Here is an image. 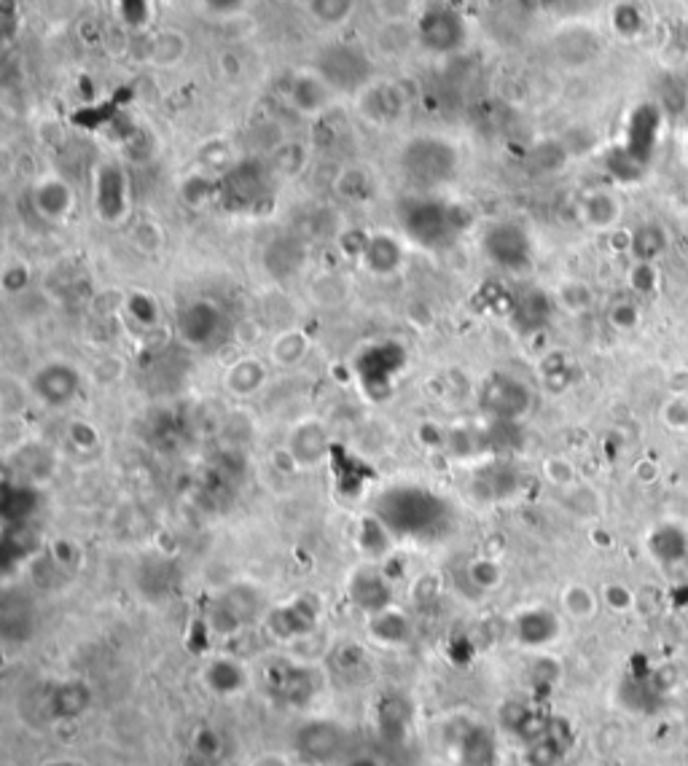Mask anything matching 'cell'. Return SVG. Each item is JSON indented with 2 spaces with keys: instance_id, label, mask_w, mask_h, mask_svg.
<instances>
[{
  "instance_id": "obj_9",
  "label": "cell",
  "mask_w": 688,
  "mask_h": 766,
  "mask_svg": "<svg viewBox=\"0 0 688 766\" xmlns=\"http://www.w3.org/2000/svg\"><path fill=\"white\" fill-rule=\"evenodd\" d=\"M406 363H409V353L404 350V345H398V342H377V345L366 347L358 355L355 374H358L363 390L369 396L382 398L385 393L396 388Z\"/></svg>"
},
{
  "instance_id": "obj_26",
  "label": "cell",
  "mask_w": 688,
  "mask_h": 766,
  "mask_svg": "<svg viewBox=\"0 0 688 766\" xmlns=\"http://www.w3.org/2000/svg\"><path fill=\"white\" fill-rule=\"evenodd\" d=\"M334 95V89L328 87L315 70H310V73H299V76L293 78L291 89H288V103L301 116H320V113L328 111Z\"/></svg>"
},
{
  "instance_id": "obj_20",
  "label": "cell",
  "mask_w": 688,
  "mask_h": 766,
  "mask_svg": "<svg viewBox=\"0 0 688 766\" xmlns=\"http://www.w3.org/2000/svg\"><path fill=\"white\" fill-rule=\"evenodd\" d=\"M358 261H361V267L366 269L369 275L379 277V280L398 275L406 264L404 242L387 232L369 234Z\"/></svg>"
},
{
  "instance_id": "obj_3",
  "label": "cell",
  "mask_w": 688,
  "mask_h": 766,
  "mask_svg": "<svg viewBox=\"0 0 688 766\" xmlns=\"http://www.w3.org/2000/svg\"><path fill=\"white\" fill-rule=\"evenodd\" d=\"M401 173L414 191H439L455 181L460 156L439 135H417L401 148Z\"/></svg>"
},
{
  "instance_id": "obj_38",
  "label": "cell",
  "mask_w": 688,
  "mask_h": 766,
  "mask_svg": "<svg viewBox=\"0 0 688 766\" xmlns=\"http://www.w3.org/2000/svg\"><path fill=\"white\" fill-rule=\"evenodd\" d=\"M183 54H186V38L175 30H167V33L154 38L148 62L159 65V68H170V65H178L183 60Z\"/></svg>"
},
{
  "instance_id": "obj_28",
  "label": "cell",
  "mask_w": 688,
  "mask_h": 766,
  "mask_svg": "<svg viewBox=\"0 0 688 766\" xmlns=\"http://www.w3.org/2000/svg\"><path fill=\"white\" fill-rule=\"evenodd\" d=\"M366 627H369L371 640L379 643V646L401 648L412 640V621L396 605H390V608L379 613H371Z\"/></svg>"
},
{
  "instance_id": "obj_49",
  "label": "cell",
  "mask_w": 688,
  "mask_h": 766,
  "mask_svg": "<svg viewBox=\"0 0 688 766\" xmlns=\"http://www.w3.org/2000/svg\"><path fill=\"white\" fill-rule=\"evenodd\" d=\"M68 441L76 449H95L100 444V433L89 420H70L68 425Z\"/></svg>"
},
{
  "instance_id": "obj_36",
  "label": "cell",
  "mask_w": 688,
  "mask_h": 766,
  "mask_svg": "<svg viewBox=\"0 0 688 766\" xmlns=\"http://www.w3.org/2000/svg\"><path fill=\"white\" fill-rule=\"evenodd\" d=\"M551 310L549 296L541 291H530L525 296H514V307H511V318L516 326H522L525 331H533L546 320Z\"/></svg>"
},
{
  "instance_id": "obj_16",
  "label": "cell",
  "mask_w": 688,
  "mask_h": 766,
  "mask_svg": "<svg viewBox=\"0 0 688 766\" xmlns=\"http://www.w3.org/2000/svg\"><path fill=\"white\" fill-rule=\"evenodd\" d=\"M511 635L522 648L530 651H541V648L554 646L562 635V619L551 608L543 605H533V608H522L511 619Z\"/></svg>"
},
{
  "instance_id": "obj_25",
  "label": "cell",
  "mask_w": 688,
  "mask_h": 766,
  "mask_svg": "<svg viewBox=\"0 0 688 766\" xmlns=\"http://www.w3.org/2000/svg\"><path fill=\"white\" fill-rule=\"evenodd\" d=\"M406 95L396 84H369L358 95V108H361L363 119L374 121V124H393L404 116Z\"/></svg>"
},
{
  "instance_id": "obj_35",
  "label": "cell",
  "mask_w": 688,
  "mask_h": 766,
  "mask_svg": "<svg viewBox=\"0 0 688 766\" xmlns=\"http://www.w3.org/2000/svg\"><path fill=\"white\" fill-rule=\"evenodd\" d=\"M670 245V237L664 232V226L659 224H643L637 226L632 237H629V250L635 261H645V264H654L664 250Z\"/></svg>"
},
{
  "instance_id": "obj_1",
  "label": "cell",
  "mask_w": 688,
  "mask_h": 766,
  "mask_svg": "<svg viewBox=\"0 0 688 766\" xmlns=\"http://www.w3.org/2000/svg\"><path fill=\"white\" fill-rule=\"evenodd\" d=\"M393 538H409L417 543H433L449 533L455 522V508L444 495L422 484H396L387 487L374 506Z\"/></svg>"
},
{
  "instance_id": "obj_57",
  "label": "cell",
  "mask_w": 688,
  "mask_h": 766,
  "mask_svg": "<svg viewBox=\"0 0 688 766\" xmlns=\"http://www.w3.org/2000/svg\"><path fill=\"white\" fill-rule=\"evenodd\" d=\"M344 766H382V764H379V758L374 756H361V758H353V761H347Z\"/></svg>"
},
{
  "instance_id": "obj_59",
  "label": "cell",
  "mask_w": 688,
  "mask_h": 766,
  "mask_svg": "<svg viewBox=\"0 0 688 766\" xmlns=\"http://www.w3.org/2000/svg\"><path fill=\"white\" fill-rule=\"evenodd\" d=\"M683 680L688 683V662H686V667H683Z\"/></svg>"
},
{
  "instance_id": "obj_41",
  "label": "cell",
  "mask_w": 688,
  "mask_h": 766,
  "mask_svg": "<svg viewBox=\"0 0 688 766\" xmlns=\"http://www.w3.org/2000/svg\"><path fill=\"white\" fill-rule=\"evenodd\" d=\"M127 315L132 318V323L140 328H154L159 320H162V310L151 293L146 291H132L127 296Z\"/></svg>"
},
{
  "instance_id": "obj_31",
  "label": "cell",
  "mask_w": 688,
  "mask_h": 766,
  "mask_svg": "<svg viewBox=\"0 0 688 766\" xmlns=\"http://www.w3.org/2000/svg\"><path fill=\"white\" fill-rule=\"evenodd\" d=\"M578 213L584 218V224L592 229H613L621 218V202L611 191H592L581 199Z\"/></svg>"
},
{
  "instance_id": "obj_55",
  "label": "cell",
  "mask_w": 688,
  "mask_h": 766,
  "mask_svg": "<svg viewBox=\"0 0 688 766\" xmlns=\"http://www.w3.org/2000/svg\"><path fill=\"white\" fill-rule=\"evenodd\" d=\"M250 766H288V761L280 753H261L250 761Z\"/></svg>"
},
{
  "instance_id": "obj_17",
  "label": "cell",
  "mask_w": 688,
  "mask_h": 766,
  "mask_svg": "<svg viewBox=\"0 0 688 766\" xmlns=\"http://www.w3.org/2000/svg\"><path fill=\"white\" fill-rule=\"evenodd\" d=\"M258 611V594L248 586H232L226 589L218 600L213 603V611H210V624L218 635H234L240 632L245 624H250V619L256 616Z\"/></svg>"
},
{
  "instance_id": "obj_44",
  "label": "cell",
  "mask_w": 688,
  "mask_h": 766,
  "mask_svg": "<svg viewBox=\"0 0 688 766\" xmlns=\"http://www.w3.org/2000/svg\"><path fill=\"white\" fill-rule=\"evenodd\" d=\"M608 323L616 331H632V328L640 326V307H637L635 299H616L608 307Z\"/></svg>"
},
{
  "instance_id": "obj_43",
  "label": "cell",
  "mask_w": 688,
  "mask_h": 766,
  "mask_svg": "<svg viewBox=\"0 0 688 766\" xmlns=\"http://www.w3.org/2000/svg\"><path fill=\"white\" fill-rule=\"evenodd\" d=\"M379 723H382V729H390V732H396V729H409V723H412V707L406 699H401L398 694L385 699V705H382V713H379Z\"/></svg>"
},
{
  "instance_id": "obj_47",
  "label": "cell",
  "mask_w": 688,
  "mask_h": 766,
  "mask_svg": "<svg viewBox=\"0 0 688 766\" xmlns=\"http://www.w3.org/2000/svg\"><path fill=\"white\" fill-rule=\"evenodd\" d=\"M600 600L616 613H627V611H632V608H635V592H632L627 584H619V581H613V584L602 586Z\"/></svg>"
},
{
  "instance_id": "obj_8",
  "label": "cell",
  "mask_w": 688,
  "mask_h": 766,
  "mask_svg": "<svg viewBox=\"0 0 688 766\" xmlns=\"http://www.w3.org/2000/svg\"><path fill=\"white\" fill-rule=\"evenodd\" d=\"M482 250L490 264L503 272H527L533 267V237L516 221H495L484 229Z\"/></svg>"
},
{
  "instance_id": "obj_50",
  "label": "cell",
  "mask_w": 688,
  "mask_h": 766,
  "mask_svg": "<svg viewBox=\"0 0 688 766\" xmlns=\"http://www.w3.org/2000/svg\"><path fill=\"white\" fill-rule=\"evenodd\" d=\"M629 285H632V291L637 293L656 291V285H659V272H656L654 264L637 261L635 267H632V272H629Z\"/></svg>"
},
{
  "instance_id": "obj_15",
  "label": "cell",
  "mask_w": 688,
  "mask_h": 766,
  "mask_svg": "<svg viewBox=\"0 0 688 766\" xmlns=\"http://www.w3.org/2000/svg\"><path fill=\"white\" fill-rule=\"evenodd\" d=\"M328 452H331V439H328L326 425L315 417L291 425V431L285 436V455L291 457L296 468H318Z\"/></svg>"
},
{
  "instance_id": "obj_42",
  "label": "cell",
  "mask_w": 688,
  "mask_h": 766,
  "mask_svg": "<svg viewBox=\"0 0 688 766\" xmlns=\"http://www.w3.org/2000/svg\"><path fill=\"white\" fill-rule=\"evenodd\" d=\"M592 288L586 283H578V280H568L557 291V304H562L565 310L573 312V315H581L592 307Z\"/></svg>"
},
{
  "instance_id": "obj_2",
  "label": "cell",
  "mask_w": 688,
  "mask_h": 766,
  "mask_svg": "<svg viewBox=\"0 0 688 766\" xmlns=\"http://www.w3.org/2000/svg\"><path fill=\"white\" fill-rule=\"evenodd\" d=\"M396 218L406 240L425 250H444L455 245L468 226L463 207L441 199L436 191L404 194L398 199Z\"/></svg>"
},
{
  "instance_id": "obj_10",
  "label": "cell",
  "mask_w": 688,
  "mask_h": 766,
  "mask_svg": "<svg viewBox=\"0 0 688 766\" xmlns=\"http://www.w3.org/2000/svg\"><path fill=\"white\" fill-rule=\"evenodd\" d=\"M84 390V374L70 361H46L30 377V393L46 409H65L76 404Z\"/></svg>"
},
{
  "instance_id": "obj_53",
  "label": "cell",
  "mask_w": 688,
  "mask_h": 766,
  "mask_svg": "<svg viewBox=\"0 0 688 766\" xmlns=\"http://www.w3.org/2000/svg\"><path fill=\"white\" fill-rule=\"evenodd\" d=\"M667 414H678L675 420H670L675 431H688V401H672L667 406Z\"/></svg>"
},
{
  "instance_id": "obj_7",
  "label": "cell",
  "mask_w": 688,
  "mask_h": 766,
  "mask_svg": "<svg viewBox=\"0 0 688 766\" xmlns=\"http://www.w3.org/2000/svg\"><path fill=\"white\" fill-rule=\"evenodd\" d=\"M318 73L334 92H347V95H361L363 89L371 84V60L363 49L350 44L328 46L326 52L318 57L315 65Z\"/></svg>"
},
{
  "instance_id": "obj_18",
  "label": "cell",
  "mask_w": 688,
  "mask_h": 766,
  "mask_svg": "<svg viewBox=\"0 0 688 766\" xmlns=\"http://www.w3.org/2000/svg\"><path fill=\"white\" fill-rule=\"evenodd\" d=\"M95 205L97 213L108 224H116L127 216L129 210V186L127 175L119 164L105 162L97 167L95 175Z\"/></svg>"
},
{
  "instance_id": "obj_40",
  "label": "cell",
  "mask_w": 688,
  "mask_h": 766,
  "mask_svg": "<svg viewBox=\"0 0 688 766\" xmlns=\"http://www.w3.org/2000/svg\"><path fill=\"white\" fill-rule=\"evenodd\" d=\"M465 578L471 581V586H476L479 592H492L503 584V568L492 557H473L468 565H465Z\"/></svg>"
},
{
  "instance_id": "obj_46",
  "label": "cell",
  "mask_w": 688,
  "mask_h": 766,
  "mask_svg": "<svg viewBox=\"0 0 688 766\" xmlns=\"http://www.w3.org/2000/svg\"><path fill=\"white\" fill-rule=\"evenodd\" d=\"M339 194L347 199H353V202H363V199L371 197V181L369 173H363V170H347V173L339 178Z\"/></svg>"
},
{
  "instance_id": "obj_51",
  "label": "cell",
  "mask_w": 688,
  "mask_h": 766,
  "mask_svg": "<svg viewBox=\"0 0 688 766\" xmlns=\"http://www.w3.org/2000/svg\"><path fill=\"white\" fill-rule=\"evenodd\" d=\"M202 6L215 17H234L245 9V0H202Z\"/></svg>"
},
{
  "instance_id": "obj_5",
  "label": "cell",
  "mask_w": 688,
  "mask_h": 766,
  "mask_svg": "<svg viewBox=\"0 0 688 766\" xmlns=\"http://www.w3.org/2000/svg\"><path fill=\"white\" fill-rule=\"evenodd\" d=\"M175 331L183 345L194 350H213L224 345L232 334V320L229 312L210 296H197L181 304V310L175 312Z\"/></svg>"
},
{
  "instance_id": "obj_6",
  "label": "cell",
  "mask_w": 688,
  "mask_h": 766,
  "mask_svg": "<svg viewBox=\"0 0 688 766\" xmlns=\"http://www.w3.org/2000/svg\"><path fill=\"white\" fill-rule=\"evenodd\" d=\"M535 393L525 379L508 371H492L479 388V409L492 422H519L533 412Z\"/></svg>"
},
{
  "instance_id": "obj_14",
  "label": "cell",
  "mask_w": 688,
  "mask_h": 766,
  "mask_svg": "<svg viewBox=\"0 0 688 766\" xmlns=\"http://www.w3.org/2000/svg\"><path fill=\"white\" fill-rule=\"evenodd\" d=\"M320 619V608L312 597H293L291 603L280 605L275 611H269L267 629L269 635L283 643H296L301 637L315 632Z\"/></svg>"
},
{
  "instance_id": "obj_19",
  "label": "cell",
  "mask_w": 688,
  "mask_h": 766,
  "mask_svg": "<svg viewBox=\"0 0 688 766\" xmlns=\"http://www.w3.org/2000/svg\"><path fill=\"white\" fill-rule=\"evenodd\" d=\"M347 597L358 611L371 616V613L385 611L393 605V586L382 570H377L374 565H363L347 578Z\"/></svg>"
},
{
  "instance_id": "obj_58",
  "label": "cell",
  "mask_w": 688,
  "mask_h": 766,
  "mask_svg": "<svg viewBox=\"0 0 688 766\" xmlns=\"http://www.w3.org/2000/svg\"><path fill=\"white\" fill-rule=\"evenodd\" d=\"M52 766H78V764H73V761H60V764H52Z\"/></svg>"
},
{
  "instance_id": "obj_48",
  "label": "cell",
  "mask_w": 688,
  "mask_h": 766,
  "mask_svg": "<svg viewBox=\"0 0 688 766\" xmlns=\"http://www.w3.org/2000/svg\"><path fill=\"white\" fill-rule=\"evenodd\" d=\"M611 22L621 35H637L643 30V17H640V11H637V6H632V3L616 6L611 14Z\"/></svg>"
},
{
  "instance_id": "obj_23",
  "label": "cell",
  "mask_w": 688,
  "mask_h": 766,
  "mask_svg": "<svg viewBox=\"0 0 688 766\" xmlns=\"http://www.w3.org/2000/svg\"><path fill=\"white\" fill-rule=\"evenodd\" d=\"M659 127H662V111H659V105L654 103H643L629 116L627 143H624V148H627V154L635 156L643 167L648 164L651 154H654L656 140H659Z\"/></svg>"
},
{
  "instance_id": "obj_13",
  "label": "cell",
  "mask_w": 688,
  "mask_h": 766,
  "mask_svg": "<svg viewBox=\"0 0 688 766\" xmlns=\"http://www.w3.org/2000/svg\"><path fill=\"white\" fill-rule=\"evenodd\" d=\"M522 474L506 457H492L487 463L476 465L471 474V495L482 503H503L519 495Z\"/></svg>"
},
{
  "instance_id": "obj_34",
  "label": "cell",
  "mask_w": 688,
  "mask_h": 766,
  "mask_svg": "<svg viewBox=\"0 0 688 766\" xmlns=\"http://www.w3.org/2000/svg\"><path fill=\"white\" fill-rule=\"evenodd\" d=\"M600 594H594V589H589L586 584H568L559 594V605H562V613L570 616L573 621H589L597 616L600 611Z\"/></svg>"
},
{
  "instance_id": "obj_21",
  "label": "cell",
  "mask_w": 688,
  "mask_h": 766,
  "mask_svg": "<svg viewBox=\"0 0 688 766\" xmlns=\"http://www.w3.org/2000/svg\"><path fill=\"white\" fill-rule=\"evenodd\" d=\"M33 207L35 213L49 221V224H65L76 207V194L70 189V183L60 175H43L41 181L33 186Z\"/></svg>"
},
{
  "instance_id": "obj_27",
  "label": "cell",
  "mask_w": 688,
  "mask_h": 766,
  "mask_svg": "<svg viewBox=\"0 0 688 766\" xmlns=\"http://www.w3.org/2000/svg\"><path fill=\"white\" fill-rule=\"evenodd\" d=\"M269 379L267 363L256 358V355H242L226 369L224 388L226 393H232L234 398H250L264 390Z\"/></svg>"
},
{
  "instance_id": "obj_11",
  "label": "cell",
  "mask_w": 688,
  "mask_h": 766,
  "mask_svg": "<svg viewBox=\"0 0 688 766\" xmlns=\"http://www.w3.org/2000/svg\"><path fill=\"white\" fill-rule=\"evenodd\" d=\"M344 745H347L344 726L328 721V718L301 723L296 729V737H293V748L307 764H331L342 756Z\"/></svg>"
},
{
  "instance_id": "obj_39",
  "label": "cell",
  "mask_w": 688,
  "mask_h": 766,
  "mask_svg": "<svg viewBox=\"0 0 688 766\" xmlns=\"http://www.w3.org/2000/svg\"><path fill=\"white\" fill-rule=\"evenodd\" d=\"M310 17L323 27L344 25L355 11V0H310L307 3Z\"/></svg>"
},
{
  "instance_id": "obj_56",
  "label": "cell",
  "mask_w": 688,
  "mask_h": 766,
  "mask_svg": "<svg viewBox=\"0 0 688 766\" xmlns=\"http://www.w3.org/2000/svg\"><path fill=\"white\" fill-rule=\"evenodd\" d=\"M519 3H522V6H525V9H530V11H546V9H551L557 0H519Z\"/></svg>"
},
{
  "instance_id": "obj_12",
  "label": "cell",
  "mask_w": 688,
  "mask_h": 766,
  "mask_svg": "<svg viewBox=\"0 0 688 766\" xmlns=\"http://www.w3.org/2000/svg\"><path fill=\"white\" fill-rule=\"evenodd\" d=\"M420 44L433 54H452L465 44V19L452 6H433L417 22Z\"/></svg>"
},
{
  "instance_id": "obj_4",
  "label": "cell",
  "mask_w": 688,
  "mask_h": 766,
  "mask_svg": "<svg viewBox=\"0 0 688 766\" xmlns=\"http://www.w3.org/2000/svg\"><path fill=\"white\" fill-rule=\"evenodd\" d=\"M215 183V199L232 213H258L272 199V170L258 159H242Z\"/></svg>"
},
{
  "instance_id": "obj_24",
  "label": "cell",
  "mask_w": 688,
  "mask_h": 766,
  "mask_svg": "<svg viewBox=\"0 0 688 766\" xmlns=\"http://www.w3.org/2000/svg\"><path fill=\"white\" fill-rule=\"evenodd\" d=\"M202 683H205L207 691L215 694V697L229 699V697H237V694H242V691L248 689L250 672L240 659L221 654V656H213V659H207V664L202 667Z\"/></svg>"
},
{
  "instance_id": "obj_52",
  "label": "cell",
  "mask_w": 688,
  "mask_h": 766,
  "mask_svg": "<svg viewBox=\"0 0 688 766\" xmlns=\"http://www.w3.org/2000/svg\"><path fill=\"white\" fill-rule=\"evenodd\" d=\"M546 476H551V482L554 484L573 482V465L559 460V457H551L549 463H546Z\"/></svg>"
},
{
  "instance_id": "obj_45",
  "label": "cell",
  "mask_w": 688,
  "mask_h": 766,
  "mask_svg": "<svg viewBox=\"0 0 688 766\" xmlns=\"http://www.w3.org/2000/svg\"><path fill=\"white\" fill-rule=\"evenodd\" d=\"M385 25H406L417 11V0H374Z\"/></svg>"
},
{
  "instance_id": "obj_33",
  "label": "cell",
  "mask_w": 688,
  "mask_h": 766,
  "mask_svg": "<svg viewBox=\"0 0 688 766\" xmlns=\"http://www.w3.org/2000/svg\"><path fill=\"white\" fill-rule=\"evenodd\" d=\"M310 347V336L299 331V328H288V331L275 336V342L269 347V358L280 369H293V366H299L310 355Z\"/></svg>"
},
{
  "instance_id": "obj_32",
  "label": "cell",
  "mask_w": 688,
  "mask_h": 766,
  "mask_svg": "<svg viewBox=\"0 0 688 766\" xmlns=\"http://www.w3.org/2000/svg\"><path fill=\"white\" fill-rule=\"evenodd\" d=\"M38 508V490L27 482H6L3 487V517L9 525H25Z\"/></svg>"
},
{
  "instance_id": "obj_37",
  "label": "cell",
  "mask_w": 688,
  "mask_h": 766,
  "mask_svg": "<svg viewBox=\"0 0 688 766\" xmlns=\"http://www.w3.org/2000/svg\"><path fill=\"white\" fill-rule=\"evenodd\" d=\"M390 543H393V533L387 530L385 522L377 517V514H369L363 519L361 527H358V546L366 557H385L390 551Z\"/></svg>"
},
{
  "instance_id": "obj_30",
  "label": "cell",
  "mask_w": 688,
  "mask_h": 766,
  "mask_svg": "<svg viewBox=\"0 0 688 766\" xmlns=\"http://www.w3.org/2000/svg\"><path fill=\"white\" fill-rule=\"evenodd\" d=\"M304 259H307V248L296 237H280L264 253V264L277 280H288L296 275L304 267Z\"/></svg>"
},
{
  "instance_id": "obj_29",
  "label": "cell",
  "mask_w": 688,
  "mask_h": 766,
  "mask_svg": "<svg viewBox=\"0 0 688 766\" xmlns=\"http://www.w3.org/2000/svg\"><path fill=\"white\" fill-rule=\"evenodd\" d=\"M447 452L457 460H476V457L492 452L490 425H476V422L452 425L447 433Z\"/></svg>"
},
{
  "instance_id": "obj_54",
  "label": "cell",
  "mask_w": 688,
  "mask_h": 766,
  "mask_svg": "<svg viewBox=\"0 0 688 766\" xmlns=\"http://www.w3.org/2000/svg\"><path fill=\"white\" fill-rule=\"evenodd\" d=\"M129 3H132V9H129V19H132V22H138V25L140 22H146L148 0H124V6H129Z\"/></svg>"
},
{
  "instance_id": "obj_22",
  "label": "cell",
  "mask_w": 688,
  "mask_h": 766,
  "mask_svg": "<svg viewBox=\"0 0 688 766\" xmlns=\"http://www.w3.org/2000/svg\"><path fill=\"white\" fill-rule=\"evenodd\" d=\"M269 683L283 702L293 707L310 705L315 694H318V680L315 672L304 664L293 662H277L275 670H269Z\"/></svg>"
}]
</instances>
